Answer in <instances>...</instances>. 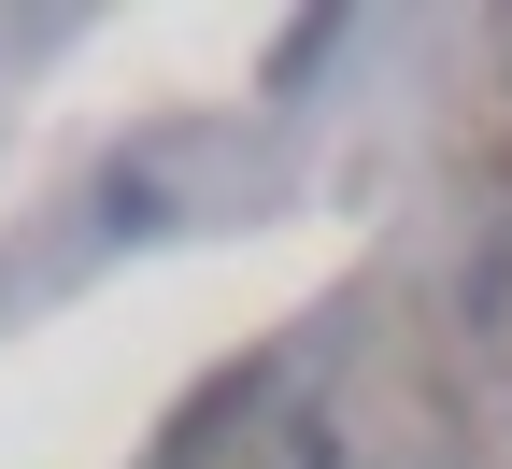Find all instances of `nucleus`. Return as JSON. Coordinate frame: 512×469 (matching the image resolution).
Instances as JSON below:
<instances>
[]
</instances>
